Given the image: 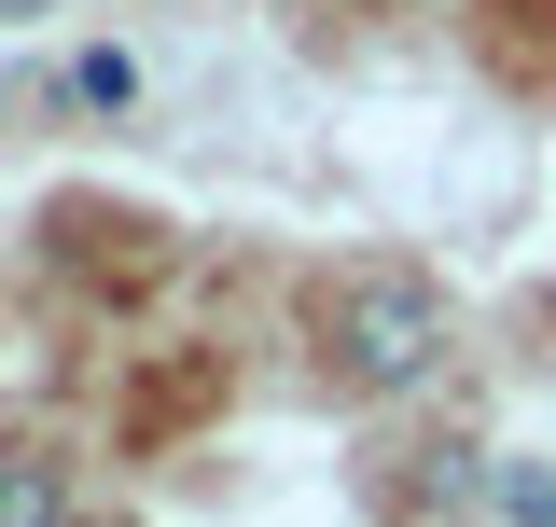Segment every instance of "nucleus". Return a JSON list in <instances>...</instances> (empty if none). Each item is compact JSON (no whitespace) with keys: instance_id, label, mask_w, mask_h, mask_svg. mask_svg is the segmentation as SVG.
Here are the masks:
<instances>
[{"instance_id":"nucleus-1","label":"nucleus","mask_w":556,"mask_h":527,"mask_svg":"<svg viewBox=\"0 0 556 527\" xmlns=\"http://www.w3.org/2000/svg\"><path fill=\"white\" fill-rule=\"evenodd\" d=\"M320 320H334V375L348 389H417V375L445 361V292H431L417 264H348Z\"/></svg>"},{"instance_id":"nucleus-5","label":"nucleus","mask_w":556,"mask_h":527,"mask_svg":"<svg viewBox=\"0 0 556 527\" xmlns=\"http://www.w3.org/2000/svg\"><path fill=\"white\" fill-rule=\"evenodd\" d=\"M0 14H28V0H0Z\"/></svg>"},{"instance_id":"nucleus-4","label":"nucleus","mask_w":556,"mask_h":527,"mask_svg":"<svg viewBox=\"0 0 556 527\" xmlns=\"http://www.w3.org/2000/svg\"><path fill=\"white\" fill-rule=\"evenodd\" d=\"M70 98H84V112H126L139 69H126V56H84V69H70Z\"/></svg>"},{"instance_id":"nucleus-3","label":"nucleus","mask_w":556,"mask_h":527,"mask_svg":"<svg viewBox=\"0 0 556 527\" xmlns=\"http://www.w3.org/2000/svg\"><path fill=\"white\" fill-rule=\"evenodd\" d=\"M501 514H515V527H556V472L515 459V472H501Z\"/></svg>"},{"instance_id":"nucleus-2","label":"nucleus","mask_w":556,"mask_h":527,"mask_svg":"<svg viewBox=\"0 0 556 527\" xmlns=\"http://www.w3.org/2000/svg\"><path fill=\"white\" fill-rule=\"evenodd\" d=\"M0 527H70V472L56 459H0Z\"/></svg>"}]
</instances>
